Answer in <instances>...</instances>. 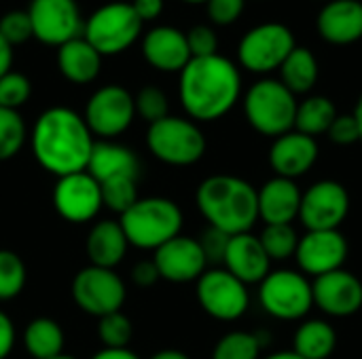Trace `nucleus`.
I'll list each match as a JSON object with an SVG mask.
<instances>
[{
	"label": "nucleus",
	"instance_id": "nucleus-1",
	"mask_svg": "<svg viewBox=\"0 0 362 359\" xmlns=\"http://www.w3.org/2000/svg\"><path fill=\"white\" fill-rule=\"evenodd\" d=\"M30 144L38 165L62 178L87 169L95 140L78 112L53 106L36 118Z\"/></svg>",
	"mask_w": 362,
	"mask_h": 359
},
{
	"label": "nucleus",
	"instance_id": "nucleus-2",
	"mask_svg": "<svg viewBox=\"0 0 362 359\" xmlns=\"http://www.w3.org/2000/svg\"><path fill=\"white\" fill-rule=\"evenodd\" d=\"M242 95V76L238 66L223 57H191L180 70L178 97L191 121H218L223 118Z\"/></svg>",
	"mask_w": 362,
	"mask_h": 359
},
{
	"label": "nucleus",
	"instance_id": "nucleus-3",
	"mask_svg": "<svg viewBox=\"0 0 362 359\" xmlns=\"http://www.w3.org/2000/svg\"><path fill=\"white\" fill-rule=\"evenodd\" d=\"M195 203L208 226L229 237L250 233L259 222L257 188L238 176L216 174L206 178L197 186Z\"/></svg>",
	"mask_w": 362,
	"mask_h": 359
},
{
	"label": "nucleus",
	"instance_id": "nucleus-4",
	"mask_svg": "<svg viewBox=\"0 0 362 359\" xmlns=\"http://www.w3.org/2000/svg\"><path fill=\"white\" fill-rule=\"evenodd\" d=\"M127 243L138 250H157L180 235L182 212L165 197L138 199L119 220Z\"/></svg>",
	"mask_w": 362,
	"mask_h": 359
},
{
	"label": "nucleus",
	"instance_id": "nucleus-5",
	"mask_svg": "<svg viewBox=\"0 0 362 359\" xmlns=\"http://www.w3.org/2000/svg\"><path fill=\"white\" fill-rule=\"evenodd\" d=\"M244 114L257 133L276 140L295 129L297 95L278 78H261L246 91Z\"/></svg>",
	"mask_w": 362,
	"mask_h": 359
},
{
	"label": "nucleus",
	"instance_id": "nucleus-6",
	"mask_svg": "<svg viewBox=\"0 0 362 359\" xmlns=\"http://www.w3.org/2000/svg\"><path fill=\"white\" fill-rule=\"evenodd\" d=\"M142 25L132 2H108L98 6L83 23V38L102 57L119 55L140 38Z\"/></svg>",
	"mask_w": 362,
	"mask_h": 359
},
{
	"label": "nucleus",
	"instance_id": "nucleus-7",
	"mask_svg": "<svg viewBox=\"0 0 362 359\" xmlns=\"http://www.w3.org/2000/svg\"><path fill=\"white\" fill-rule=\"evenodd\" d=\"M146 146L161 163L189 167L206 154V135L195 121L168 114L165 118L148 125Z\"/></svg>",
	"mask_w": 362,
	"mask_h": 359
},
{
	"label": "nucleus",
	"instance_id": "nucleus-8",
	"mask_svg": "<svg viewBox=\"0 0 362 359\" xmlns=\"http://www.w3.org/2000/svg\"><path fill=\"white\" fill-rule=\"evenodd\" d=\"M259 303L274 320L299 322L314 307L312 281L301 271H269V275L259 284Z\"/></svg>",
	"mask_w": 362,
	"mask_h": 359
},
{
	"label": "nucleus",
	"instance_id": "nucleus-9",
	"mask_svg": "<svg viewBox=\"0 0 362 359\" xmlns=\"http://www.w3.org/2000/svg\"><path fill=\"white\" fill-rule=\"evenodd\" d=\"M297 47L291 28L284 23H261L246 32L238 44V61L255 74H269L280 70L288 53Z\"/></svg>",
	"mask_w": 362,
	"mask_h": 359
},
{
	"label": "nucleus",
	"instance_id": "nucleus-10",
	"mask_svg": "<svg viewBox=\"0 0 362 359\" xmlns=\"http://www.w3.org/2000/svg\"><path fill=\"white\" fill-rule=\"evenodd\" d=\"M195 294L199 307L218 322H235L250 307L248 286L225 269H208L197 279Z\"/></svg>",
	"mask_w": 362,
	"mask_h": 359
},
{
	"label": "nucleus",
	"instance_id": "nucleus-11",
	"mask_svg": "<svg viewBox=\"0 0 362 359\" xmlns=\"http://www.w3.org/2000/svg\"><path fill=\"white\" fill-rule=\"evenodd\" d=\"M125 296V284L112 269L89 264L81 269L72 281V298L76 307L98 320L108 313L121 311Z\"/></svg>",
	"mask_w": 362,
	"mask_h": 359
},
{
	"label": "nucleus",
	"instance_id": "nucleus-12",
	"mask_svg": "<svg viewBox=\"0 0 362 359\" xmlns=\"http://www.w3.org/2000/svg\"><path fill=\"white\" fill-rule=\"evenodd\" d=\"M350 214V193L337 180L314 182L301 195L299 220L308 231H339Z\"/></svg>",
	"mask_w": 362,
	"mask_h": 359
},
{
	"label": "nucleus",
	"instance_id": "nucleus-13",
	"mask_svg": "<svg viewBox=\"0 0 362 359\" xmlns=\"http://www.w3.org/2000/svg\"><path fill=\"white\" fill-rule=\"evenodd\" d=\"M134 116V95L121 85H106L89 97L83 118L93 135L110 140L127 131Z\"/></svg>",
	"mask_w": 362,
	"mask_h": 359
},
{
	"label": "nucleus",
	"instance_id": "nucleus-14",
	"mask_svg": "<svg viewBox=\"0 0 362 359\" xmlns=\"http://www.w3.org/2000/svg\"><path fill=\"white\" fill-rule=\"evenodd\" d=\"M32 21V36L47 47L83 36V19L76 0H32L25 8Z\"/></svg>",
	"mask_w": 362,
	"mask_h": 359
},
{
	"label": "nucleus",
	"instance_id": "nucleus-15",
	"mask_svg": "<svg viewBox=\"0 0 362 359\" xmlns=\"http://www.w3.org/2000/svg\"><path fill=\"white\" fill-rule=\"evenodd\" d=\"M53 205L68 222L83 224L93 220L104 207L100 182L89 171L62 176L53 188Z\"/></svg>",
	"mask_w": 362,
	"mask_h": 359
},
{
	"label": "nucleus",
	"instance_id": "nucleus-16",
	"mask_svg": "<svg viewBox=\"0 0 362 359\" xmlns=\"http://www.w3.org/2000/svg\"><path fill=\"white\" fill-rule=\"evenodd\" d=\"M350 245L341 231H308L297 245V267L305 277H320L344 269Z\"/></svg>",
	"mask_w": 362,
	"mask_h": 359
},
{
	"label": "nucleus",
	"instance_id": "nucleus-17",
	"mask_svg": "<svg viewBox=\"0 0 362 359\" xmlns=\"http://www.w3.org/2000/svg\"><path fill=\"white\" fill-rule=\"evenodd\" d=\"M153 262L161 279L172 284L197 281L208 271V260L197 239L178 235L155 250Z\"/></svg>",
	"mask_w": 362,
	"mask_h": 359
},
{
	"label": "nucleus",
	"instance_id": "nucleus-18",
	"mask_svg": "<svg viewBox=\"0 0 362 359\" xmlns=\"http://www.w3.org/2000/svg\"><path fill=\"white\" fill-rule=\"evenodd\" d=\"M312 294L314 307L329 317H350L362 309V281L346 269L316 277Z\"/></svg>",
	"mask_w": 362,
	"mask_h": 359
},
{
	"label": "nucleus",
	"instance_id": "nucleus-19",
	"mask_svg": "<svg viewBox=\"0 0 362 359\" xmlns=\"http://www.w3.org/2000/svg\"><path fill=\"white\" fill-rule=\"evenodd\" d=\"M320 157V146L316 138L299 131H288L274 140L269 148V167L278 178L299 180L316 165Z\"/></svg>",
	"mask_w": 362,
	"mask_h": 359
},
{
	"label": "nucleus",
	"instance_id": "nucleus-20",
	"mask_svg": "<svg viewBox=\"0 0 362 359\" xmlns=\"http://www.w3.org/2000/svg\"><path fill=\"white\" fill-rule=\"evenodd\" d=\"M223 269L229 271L233 277H238L246 286L261 284L269 271L272 260L265 254L261 241L252 233L233 235L227 243V252L223 258Z\"/></svg>",
	"mask_w": 362,
	"mask_h": 359
},
{
	"label": "nucleus",
	"instance_id": "nucleus-21",
	"mask_svg": "<svg viewBox=\"0 0 362 359\" xmlns=\"http://www.w3.org/2000/svg\"><path fill=\"white\" fill-rule=\"evenodd\" d=\"M142 57L159 72H180L191 61L187 34L172 25H157L142 38Z\"/></svg>",
	"mask_w": 362,
	"mask_h": 359
},
{
	"label": "nucleus",
	"instance_id": "nucleus-22",
	"mask_svg": "<svg viewBox=\"0 0 362 359\" xmlns=\"http://www.w3.org/2000/svg\"><path fill=\"white\" fill-rule=\"evenodd\" d=\"M301 195L297 180L274 176L261 188H257L259 220L265 224H293L299 218Z\"/></svg>",
	"mask_w": 362,
	"mask_h": 359
},
{
	"label": "nucleus",
	"instance_id": "nucleus-23",
	"mask_svg": "<svg viewBox=\"0 0 362 359\" xmlns=\"http://www.w3.org/2000/svg\"><path fill=\"white\" fill-rule=\"evenodd\" d=\"M320 36L337 47L352 44L362 38L361 0H331L318 15Z\"/></svg>",
	"mask_w": 362,
	"mask_h": 359
},
{
	"label": "nucleus",
	"instance_id": "nucleus-24",
	"mask_svg": "<svg viewBox=\"0 0 362 359\" xmlns=\"http://www.w3.org/2000/svg\"><path fill=\"white\" fill-rule=\"evenodd\" d=\"M57 68L66 80L74 85H89L100 76L102 55L83 36H76L57 47Z\"/></svg>",
	"mask_w": 362,
	"mask_h": 359
},
{
	"label": "nucleus",
	"instance_id": "nucleus-25",
	"mask_svg": "<svg viewBox=\"0 0 362 359\" xmlns=\"http://www.w3.org/2000/svg\"><path fill=\"white\" fill-rule=\"evenodd\" d=\"M138 169H140L138 157L127 146L102 140V142L93 144V150H91L85 171H89L102 184L106 180L123 178V176L138 178Z\"/></svg>",
	"mask_w": 362,
	"mask_h": 359
},
{
	"label": "nucleus",
	"instance_id": "nucleus-26",
	"mask_svg": "<svg viewBox=\"0 0 362 359\" xmlns=\"http://www.w3.org/2000/svg\"><path fill=\"white\" fill-rule=\"evenodd\" d=\"M127 237L117 220H102L95 222L93 229L87 235V256L93 267L100 269H112L125 258L127 254Z\"/></svg>",
	"mask_w": 362,
	"mask_h": 359
},
{
	"label": "nucleus",
	"instance_id": "nucleus-27",
	"mask_svg": "<svg viewBox=\"0 0 362 359\" xmlns=\"http://www.w3.org/2000/svg\"><path fill=\"white\" fill-rule=\"evenodd\" d=\"M337 347V332L325 320H305L293 336V351L303 359H329Z\"/></svg>",
	"mask_w": 362,
	"mask_h": 359
},
{
	"label": "nucleus",
	"instance_id": "nucleus-28",
	"mask_svg": "<svg viewBox=\"0 0 362 359\" xmlns=\"http://www.w3.org/2000/svg\"><path fill=\"white\" fill-rule=\"evenodd\" d=\"M280 83L293 93H310L318 83V59L305 47H295L280 66Z\"/></svg>",
	"mask_w": 362,
	"mask_h": 359
},
{
	"label": "nucleus",
	"instance_id": "nucleus-29",
	"mask_svg": "<svg viewBox=\"0 0 362 359\" xmlns=\"http://www.w3.org/2000/svg\"><path fill=\"white\" fill-rule=\"evenodd\" d=\"M23 347L32 359H53L64 353V330L51 317H36L23 330Z\"/></svg>",
	"mask_w": 362,
	"mask_h": 359
},
{
	"label": "nucleus",
	"instance_id": "nucleus-30",
	"mask_svg": "<svg viewBox=\"0 0 362 359\" xmlns=\"http://www.w3.org/2000/svg\"><path fill=\"white\" fill-rule=\"evenodd\" d=\"M335 116H337V108L329 97L310 95L301 104H297L295 131L305 133L310 138H318L329 131Z\"/></svg>",
	"mask_w": 362,
	"mask_h": 359
},
{
	"label": "nucleus",
	"instance_id": "nucleus-31",
	"mask_svg": "<svg viewBox=\"0 0 362 359\" xmlns=\"http://www.w3.org/2000/svg\"><path fill=\"white\" fill-rule=\"evenodd\" d=\"M299 235L293 224H265L263 233L259 235V241L269 256L272 262H284L288 258H295Z\"/></svg>",
	"mask_w": 362,
	"mask_h": 359
},
{
	"label": "nucleus",
	"instance_id": "nucleus-32",
	"mask_svg": "<svg viewBox=\"0 0 362 359\" xmlns=\"http://www.w3.org/2000/svg\"><path fill=\"white\" fill-rule=\"evenodd\" d=\"M212 359H261V341L252 332L233 330L214 345Z\"/></svg>",
	"mask_w": 362,
	"mask_h": 359
},
{
	"label": "nucleus",
	"instance_id": "nucleus-33",
	"mask_svg": "<svg viewBox=\"0 0 362 359\" xmlns=\"http://www.w3.org/2000/svg\"><path fill=\"white\" fill-rule=\"evenodd\" d=\"M28 140V127L17 110L0 108V161L13 159Z\"/></svg>",
	"mask_w": 362,
	"mask_h": 359
},
{
	"label": "nucleus",
	"instance_id": "nucleus-34",
	"mask_svg": "<svg viewBox=\"0 0 362 359\" xmlns=\"http://www.w3.org/2000/svg\"><path fill=\"white\" fill-rule=\"evenodd\" d=\"M102 188V205L110 212L123 216L140 197H138V178H112L100 184Z\"/></svg>",
	"mask_w": 362,
	"mask_h": 359
},
{
	"label": "nucleus",
	"instance_id": "nucleus-35",
	"mask_svg": "<svg viewBox=\"0 0 362 359\" xmlns=\"http://www.w3.org/2000/svg\"><path fill=\"white\" fill-rule=\"evenodd\" d=\"M25 286V264L11 252L0 250V300H11L21 294Z\"/></svg>",
	"mask_w": 362,
	"mask_h": 359
},
{
	"label": "nucleus",
	"instance_id": "nucleus-36",
	"mask_svg": "<svg viewBox=\"0 0 362 359\" xmlns=\"http://www.w3.org/2000/svg\"><path fill=\"white\" fill-rule=\"evenodd\" d=\"M134 336V328L127 315L121 311L108 313L98 322V339L106 349H127Z\"/></svg>",
	"mask_w": 362,
	"mask_h": 359
},
{
	"label": "nucleus",
	"instance_id": "nucleus-37",
	"mask_svg": "<svg viewBox=\"0 0 362 359\" xmlns=\"http://www.w3.org/2000/svg\"><path fill=\"white\" fill-rule=\"evenodd\" d=\"M134 104H136V114L142 116L148 125L165 118L170 114V102H168V95L163 89L155 87V85H146L142 87L136 97H134Z\"/></svg>",
	"mask_w": 362,
	"mask_h": 359
},
{
	"label": "nucleus",
	"instance_id": "nucleus-38",
	"mask_svg": "<svg viewBox=\"0 0 362 359\" xmlns=\"http://www.w3.org/2000/svg\"><path fill=\"white\" fill-rule=\"evenodd\" d=\"M32 93V85L25 74L21 72H6L0 76V108L19 110Z\"/></svg>",
	"mask_w": 362,
	"mask_h": 359
},
{
	"label": "nucleus",
	"instance_id": "nucleus-39",
	"mask_svg": "<svg viewBox=\"0 0 362 359\" xmlns=\"http://www.w3.org/2000/svg\"><path fill=\"white\" fill-rule=\"evenodd\" d=\"M0 36L11 44L19 47L28 42L32 36V21L28 11H8L0 17Z\"/></svg>",
	"mask_w": 362,
	"mask_h": 359
},
{
	"label": "nucleus",
	"instance_id": "nucleus-40",
	"mask_svg": "<svg viewBox=\"0 0 362 359\" xmlns=\"http://www.w3.org/2000/svg\"><path fill=\"white\" fill-rule=\"evenodd\" d=\"M187 44L191 51V57H210V55H216L218 36L210 25L197 23L187 32Z\"/></svg>",
	"mask_w": 362,
	"mask_h": 359
},
{
	"label": "nucleus",
	"instance_id": "nucleus-41",
	"mask_svg": "<svg viewBox=\"0 0 362 359\" xmlns=\"http://www.w3.org/2000/svg\"><path fill=\"white\" fill-rule=\"evenodd\" d=\"M329 140L337 146H352L361 142V129L356 123L354 112L352 114H337L335 121L331 123L329 131H327Z\"/></svg>",
	"mask_w": 362,
	"mask_h": 359
},
{
	"label": "nucleus",
	"instance_id": "nucleus-42",
	"mask_svg": "<svg viewBox=\"0 0 362 359\" xmlns=\"http://www.w3.org/2000/svg\"><path fill=\"white\" fill-rule=\"evenodd\" d=\"M246 0H208V17L216 25H231L240 19Z\"/></svg>",
	"mask_w": 362,
	"mask_h": 359
},
{
	"label": "nucleus",
	"instance_id": "nucleus-43",
	"mask_svg": "<svg viewBox=\"0 0 362 359\" xmlns=\"http://www.w3.org/2000/svg\"><path fill=\"white\" fill-rule=\"evenodd\" d=\"M229 239H231V237L225 235L223 231H216V229H212V226L206 229V233H204L202 239H197V241H199V245H202V250H204V256H206L208 264H210V262H214V264L221 262V264H223V258H225Z\"/></svg>",
	"mask_w": 362,
	"mask_h": 359
},
{
	"label": "nucleus",
	"instance_id": "nucleus-44",
	"mask_svg": "<svg viewBox=\"0 0 362 359\" xmlns=\"http://www.w3.org/2000/svg\"><path fill=\"white\" fill-rule=\"evenodd\" d=\"M159 279H161V277H159L157 267H155L153 260H142V262H138V264L132 269V281H134L136 286H140V288H148V286L157 284Z\"/></svg>",
	"mask_w": 362,
	"mask_h": 359
},
{
	"label": "nucleus",
	"instance_id": "nucleus-45",
	"mask_svg": "<svg viewBox=\"0 0 362 359\" xmlns=\"http://www.w3.org/2000/svg\"><path fill=\"white\" fill-rule=\"evenodd\" d=\"M15 347V326L6 313L0 311V359H6Z\"/></svg>",
	"mask_w": 362,
	"mask_h": 359
},
{
	"label": "nucleus",
	"instance_id": "nucleus-46",
	"mask_svg": "<svg viewBox=\"0 0 362 359\" xmlns=\"http://www.w3.org/2000/svg\"><path fill=\"white\" fill-rule=\"evenodd\" d=\"M132 6L144 23V21H153L161 15L163 0H132Z\"/></svg>",
	"mask_w": 362,
	"mask_h": 359
},
{
	"label": "nucleus",
	"instance_id": "nucleus-47",
	"mask_svg": "<svg viewBox=\"0 0 362 359\" xmlns=\"http://www.w3.org/2000/svg\"><path fill=\"white\" fill-rule=\"evenodd\" d=\"M11 63H13V47L0 36V76L11 72Z\"/></svg>",
	"mask_w": 362,
	"mask_h": 359
},
{
	"label": "nucleus",
	"instance_id": "nucleus-48",
	"mask_svg": "<svg viewBox=\"0 0 362 359\" xmlns=\"http://www.w3.org/2000/svg\"><path fill=\"white\" fill-rule=\"evenodd\" d=\"M91 359H140L129 349H100Z\"/></svg>",
	"mask_w": 362,
	"mask_h": 359
},
{
	"label": "nucleus",
	"instance_id": "nucleus-49",
	"mask_svg": "<svg viewBox=\"0 0 362 359\" xmlns=\"http://www.w3.org/2000/svg\"><path fill=\"white\" fill-rule=\"evenodd\" d=\"M151 359H191L187 353L178 351V349H163L159 353H155Z\"/></svg>",
	"mask_w": 362,
	"mask_h": 359
},
{
	"label": "nucleus",
	"instance_id": "nucleus-50",
	"mask_svg": "<svg viewBox=\"0 0 362 359\" xmlns=\"http://www.w3.org/2000/svg\"><path fill=\"white\" fill-rule=\"evenodd\" d=\"M261 359H303L299 358L293 349L291 351H278V353H269V355H265V358Z\"/></svg>",
	"mask_w": 362,
	"mask_h": 359
},
{
	"label": "nucleus",
	"instance_id": "nucleus-51",
	"mask_svg": "<svg viewBox=\"0 0 362 359\" xmlns=\"http://www.w3.org/2000/svg\"><path fill=\"white\" fill-rule=\"evenodd\" d=\"M354 116H356V123H358V129H361V144H362V95L358 97V104L354 108Z\"/></svg>",
	"mask_w": 362,
	"mask_h": 359
},
{
	"label": "nucleus",
	"instance_id": "nucleus-52",
	"mask_svg": "<svg viewBox=\"0 0 362 359\" xmlns=\"http://www.w3.org/2000/svg\"><path fill=\"white\" fill-rule=\"evenodd\" d=\"M182 2H189V4H206L208 0H182Z\"/></svg>",
	"mask_w": 362,
	"mask_h": 359
},
{
	"label": "nucleus",
	"instance_id": "nucleus-53",
	"mask_svg": "<svg viewBox=\"0 0 362 359\" xmlns=\"http://www.w3.org/2000/svg\"><path fill=\"white\" fill-rule=\"evenodd\" d=\"M53 359H74L72 355H66V353H62V355H57V358H53Z\"/></svg>",
	"mask_w": 362,
	"mask_h": 359
}]
</instances>
